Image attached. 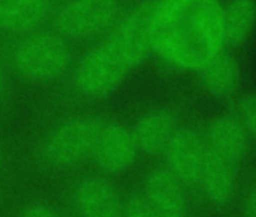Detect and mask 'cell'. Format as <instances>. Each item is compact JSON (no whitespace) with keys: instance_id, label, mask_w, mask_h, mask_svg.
<instances>
[{"instance_id":"6da1fadb","label":"cell","mask_w":256,"mask_h":217,"mask_svg":"<svg viewBox=\"0 0 256 217\" xmlns=\"http://www.w3.org/2000/svg\"><path fill=\"white\" fill-rule=\"evenodd\" d=\"M150 41L162 62L194 71L206 56L226 48L222 8L214 0H157L150 12Z\"/></svg>"},{"instance_id":"7a4b0ae2","label":"cell","mask_w":256,"mask_h":217,"mask_svg":"<svg viewBox=\"0 0 256 217\" xmlns=\"http://www.w3.org/2000/svg\"><path fill=\"white\" fill-rule=\"evenodd\" d=\"M150 12V4L125 12L120 22L78 59L72 83L82 96H107L144 64L151 53Z\"/></svg>"},{"instance_id":"3957f363","label":"cell","mask_w":256,"mask_h":217,"mask_svg":"<svg viewBox=\"0 0 256 217\" xmlns=\"http://www.w3.org/2000/svg\"><path fill=\"white\" fill-rule=\"evenodd\" d=\"M10 65L23 80L53 83L74 65L70 42L56 32H30L20 36L10 52Z\"/></svg>"},{"instance_id":"277c9868","label":"cell","mask_w":256,"mask_h":217,"mask_svg":"<svg viewBox=\"0 0 256 217\" xmlns=\"http://www.w3.org/2000/svg\"><path fill=\"white\" fill-rule=\"evenodd\" d=\"M104 120L76 115L53 126L36 146L40 163L53 170H66L92 156L96 134Z\"/></svg>"},{"instance_id":"5b68a950","label":"cell","mask_w":256,"mask_h":217,"mask_svg":"<svg viewBox=\"0 0 256 217\" xmlns=\"http://www.w3.org/2000/svg\"><path fill=\"white\" fill-rule=\"evenodd\" d=\"M124 14L122 0H64L52 12V24L66 41H88L104 36Z\"/></svg>"},{"instance_id":"8992f818","label":"cell","mask_w":256,"mask_h":217,"mask_svg":"<svg viewBox=\"0 0 256 217\" xmlns=\"http://www.w3.org/2000/svg\"><path fill=\"white\" fill-rule=\"evenodd\" d=\"M139 156L132 128L116 121H102L92 150V158L101 172L119 175L130 169Z\"/></svg>"},{"instance_id":"52a82bcc","label":"cell","mask_w":256,"mask_h":217,"mask_svg":"<svg viewBox=\"0 0 256 217\" xmlns=\"http://www.w3.org/2000/svg\"><path fill=\"white\" fill-rule=\"evenodd\" d=\"M206 154L200 130L181 126L162 152L163 168L187 187L196 186Z\"/></svg>"},{"instance_id":"ba28073f","label":"cell","mask_w":256,"mask_h":217,"mask_svg":"<svg viewBox=\"0 0 256 217\" xmlns=\"http://www.w3.org/2000/svg\"><path fill=\"white\" fill-rule=\"evenodd\" d=\"M124 199L116 186L101 175L77 180L70 192V202L77 217H122Z\"/></svg>"},{"instance_id":"9c48e42d","label":"cell","mask_w":256,"mask_h":217,"mask_svg":"<svg viewBox=\"0 0 256 217\" xmlns=\"http://www.w3.org/2000/svg\"><path fill=\"white\" fill-rule=\"evenodd\" d=\"M150 206L162 217H188L187 186L168 169L154 168L145 175L140 190Z\"/></svg>"},{"instance_id":"30bf717a","label":"cell","mask_w":256,"mask_h":217,"mask_svg":"<svg viewBox=\"0 0 256 217\" xmlns=\"http://www.w3.org/2000/svg\"><path fill=\"white\" fill-rule=\"evenodd\" d=\"M206 152L230 163L242 162L250 148V138L234 114L211 118L200 130Z\"/></svg>"},{"instance_id":"8fae6325","label":"cell","mask_w":256,"mask_h":217,"mask_svg":"<svg viewBox=\"0 0 256 217\" xmlns=\"http://www.w3.org/2000/svg\"><path fill=\"white\" fill-rule=\"evenodd\" d=\"M194 71L204 89L216 98H230L240 89L241 66L229 48L211 53Z\"/></svg>"},{"instance_id":"7c38bea8","label":"cell","mask_w":256,"mask_h":217,"mask_svg":"<svg viewBox=\"0 0 256 217\" xmlns=\"http://www.w3.org/2000/svg\"><path fill=\"white\" fill-rule=\"evenodd\" d=\"M180 127L178 115L174 110L166 107H156L146 110L136 120L132 127V133L139 152L162 156L163 150Z\"/></svg>"},{"instance_id":"4fadbf2b","label":"cell","mask_w":256,"mask_h":217,"mask_svg":"<svg viewBox=\"0 0 256 217\" xmlns=\"http://www.w3.org/2000/svg\"><path fill=\"white\" fill-rule=\"evenodd\" d=\"M238 164L224 158L206 154L198 187L204 198L214 206H226L235 198L238 190Z\"/></svg>"},{"instance_id":"5bb4252c","label":"cell","mask_w":256,"mask_h":217,"mask_svg":"<svg viewBox=\"0 0 256 217\" xmlns=\"http://www.w3.org/2000/svg\"><path fill=\"white\" fill-rule=\"evenodd\" d=\"M52 0H0V32L28 35L52 17Z\"/></svg>"},{"instance_id":"9a60e30c","label":"cell","mask_w":256,"mask_h":217,"mask_svg":"<svg viewBox=\"0 0 256 217\" xmlns=\"http://www.w3.org/2000/svg\"><path fill=\"white\" fill-rule=\"evenodd\" d=\"M256 29V0H228L222 8V32L226 48L242 47Z\"/></svg>"},{"instance_id":"2e32d148","label":"cell","mask_w":256,"mask_h":217,"mask_svg":"<svg viewBox=\"0 0 256 217\" xmlns=\"http://www.w3.org/2000/svg\"><path fill=\"white\" fill-rule=\"evenodd\" d=\"M232 114L241 122L247 136L256 140V92L240 95L234 102Z\"/></svg>"},{"instance_id":"e0dca14e","label":"cell","mask_w":256,"mask_h":217,"mask_svg":"<svg viewBox=\"0 0 256 217\" xmlns=\"http://www.w3.org/2000/svg\"><path fill=\"white\" fill-rule=\"evenodd\" d=\"M122 217H162L158 216L150 204L145 200L140 192L128 194L124 199V212Z\"/></svg>"},{"instance_id":"ac0fdd59","label":"cell","mask_w":256,"mask_h":217,"mask_svg":"<svg viewBox=\"0 0 256 217\" xmlns=\"http://www.w3.org/2000/svg\"><path fill=\"white\" fill-rule=\"evenodd\" d=\"M18 217H66L56 205L46 200H34L26 204Z\"/></svg>"},{"instance_id":"d6986e66","label":"cell","mask_w":256,"mask_h":217,"mask_svg":"<svg viewBox=\"0 0 256 217\" xmlns=\"http://www.w3.org/2000/svg\"><path fill=\"white\" fill-rule=\"evenodd\" d=\"M242 216L244 217H256V182H253L244 193Z\"/></svg>"},{"instance_id":"ffe728a7","label":"cell","mask_w":256,"mask_h":217,"mask_svg":"<svg viewBox=\"0 0 256 217\" xmlns=\"http://www.w3.org/2000/svg\"><path fill=\"white\" fill-rule=\"evenodd\" d=\"M5 89H6V68H5L2 56H0V98L4 96Z\"/></svg>"}]
</instances>
